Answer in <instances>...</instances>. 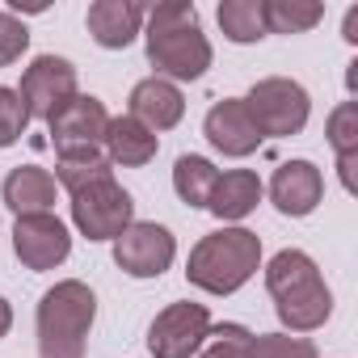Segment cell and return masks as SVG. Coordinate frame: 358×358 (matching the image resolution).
<instances>
[{
    "instance_id": "44dd1931",
    "label": "cell",
    "mask_w": 358,
    "mask_h": 358,
    "mask_svg": "<svg viewBox=\"0 0 358 358\" xmlns=\"http://www.w3.org/2000/svg\"><path fill=\"white\" fill-rule=\"evenodd\" d=\"M262 5H266V0H220L215 22H220L224 38L236 43V47H253V43H262V38H266Z\"/></svg>"
},
{
    "instance_id": "83f0119b",
    "label": "cell",
    "mask_w": 358,
    "mask_h": 358,
    "mask_svg": "<svg viewBox=\"0 0 358 358\" xmlns=\"http://www.w3.org/2000/svg\"><path fill=\"white\" fill-rule=\"evenodd\" d=\"M341 38H345L350 47L358 43V9H350V13H345V22H341Z\"/></svg>"
},
{
    "instance_id": "e0dca14e",
    "label": "cell",
    "mask_w": 358,
    "mask_h": 358,
    "mask_svg": "<svg viewBox=\"0 0 358 358\" xmlns=\"http://www.w3.org/2000/svg\"><path fill=\"white\" fill-rule=\"evenodd\" d=\"M262 194H266V186H262V177H257L253 169H228V173H220V182H215V190H211L207 211H211L215 220H224V224L236 228L245 215L257 211Z\"/></svg>"
},
{
    "instance_id": "5b68a950",
    "label": "cell",
    "mask_w": 358,
    "mask_h": 358,
    "mask_svg": "<svg viewBox=\"0 0 358 358\" xmlns=\"http://www.w3.org/2000/svg\"><path fill=\"white\" fill-rule=\"evenodd\" d=\"M245 110L257 122L262 139H291L312 118V97L291 76H266L245 93Z\"/></svg>"
},
{
    "instance_id": "277c9868",
    "label": "cell",
    "mask_w": 358,
    "mask_h": 358,
    "mask_svg": "<svg viewBox=\"0 0 358 358\" xmlns=\"http://www.w3.org/2000/svg\"><path fill=\"white\" fill-rule=\"evenodd\" d=\"M257 270H262V236L232 224L207 232L186 262V278L207 295H236Z\"/></svg>"
},
{
    "instance_id": "4fadbf2b",
    "label": "cell",
    "mask_w": 358,
    "mask_h": 358,
    "mask_svg": "<svg viewBox=\"0 0 358 358\" xmlns=\"http://www.w3.org/2000/svg\"><path fill=\"white\" fill-rule=\"evenodd\" d=\"M270 203L287 220H303L324 203V173L312 160H282L270 177Z\"/></svg>"
},
{
    "instance_id": "7c38bea8",
    "label": "cell",
    "mask_w": 358,
    "mask_h": 358,
    "mask_svg": "<svg viewBox=\"0 0 358 358\" xmlns=\"http://www.w3.org/2000/svg\"><path fill=\"white\" fill-rule=\"evenodd\" d=\"M203 135H207V143L220 152V156H232V160H245V156H253L266 139H262V131H257V122L249 118V110H245V97H224V101H215L211 110H207V118H203Z\"/></svg>"
},
{
    "instance_id": "603a6c76",
    "label": "cell",
    "mask_w": 358,
    "mask_h": 358,
    "mask_svg": "<svg viewBox=\"0 0 358 358\" xmlns=\"http://www.w3.org/2000/svg\"><path fill=\"white\" fill-rule=\"evenodd\" d=\"M55 186H64L68 194L93 186V182H106V177H114V164L106 160V152H68L55 160Z\"/></svg>"
},
{
    "instance_id": "6da1fadb",
    "label": "cell",
    "mask_w": 358,
    "mask_h": 358,
    "mask_svg": "<svg viewBox=\"0 0 358 358\" xmlns=\"http://www.w3.org/2000/svg\"><path fill=\"white\" fill-rule=\"evenodd\" d=\"M143 51H148V64L156 68V76H164L173 85L207 76V68L215 59L211 38L203 34L194 0H160L156 9H148Z\"/></svg>"
},
{
    "instance_id": "4316f807",
    "label": "cell",
    "mask_w": 358,
    "mask_h": 358,
    "mask_svg": "<svg viewBox=\"0 0 358 358\" xmlns=\"http://www.w3.org/2000/svg\"><path fill=\"white\" fill-rule=\"evenodd\" d=\"M26 51H30V30H26V22H22L17 13H5V9H0V68L17 64Z\"/></svg>"
},
{
    "instance_id": "ba28073f",
    "label": "cell",
    "mask_w": 358,
    "mask_h": 358,
    "mask_svg": "<svg viewBox=\"0 0 358 358\" xmlns=\"http://www.w3.org/2000/svg\"><path fill=\"white\" fill-rule=\"evenodd\" d=\"M76 93H80L76 89V68L64 55H38L22 72V85H17V97H22L26 114L43 118V122H51Z\"/></svg>"
},
{
    "instance_id": "d4e9b609",
    "label": "cell",
    "mask_w": 358,
    "mask_h": 358,
    "mask_svg": "<svg viewBox=\"0 0 358 358\" xmlns=\"http://www.w3.org/2000/svg\"><path fill=\"white\" fill-rule=\"evenodd\" d=\"M253 358H320L308 337L291 333H253Z\"/></svg>"
},
{
    "instance_id": "7402d4cb",
    "label": "cell",
    "mask_w": 358,
    "mask_h": 358,
    "mask_svg": "<svg viewBox=\"0 0 358 358\" xmlns=\"http://www.w3.org/2000/svg\"><path fill=\"white\" fill-rule=\"evenodd\" d=\"M262 17L266 34H308L324 22V5H316V0H266Z\"/></svg>"
},
{
    "instance_id": "d6986e66",
    "label": "cell",
    "mask_w": 358,
    "mask_h": 358,
    "mask_svg": "<svg viewBox=\"0 0 358 358\" xmlns=\"http://www.w3.org/2000/svg\"><path fill=\"white\" fill-rule=\"evenodd\" d=\"M329 148L337 156V177H341V190L345 194H358V101H341L333 114H329Z\"/></svg>"
},
{
    "instance_id": "9a60e30c",
    "label": "cell",
    "mask_w": 358,
    "mask_h": 358,
    "mask_svg": "<svg viewBox=\"0 0 358 358\" xmlns=\"http://www.w3.org/2000/svg\"><path fill=\"white\" fill-rule=\"evenodd\" d=\"M131 118L143 122L152 135L160 131H173L177 122L186 118V97L173 80L164 76H143L135 89H131Z\"/></svg>"
},
{
    "instance_id": "ac0fdd59",
    "label": "cell",
    "mask_w": 358,
    "mask_h": 358,
    "mask_svg": "<svg viewBox=\"0 0 358 358\" xmlns=\"http://www.w3.org/2000/svg\"><path fill=\"white\" fill-rule=\"evenodd\" d=\"M156 148H160V135H152L143 122H135L131 114H118L110 118L106 127V160L110 164H122V169H143L148 160H156Z\"/></svg>"
},
{
    "instance_id": "9c48e42d",
    "label": "cell",
    "mask_w": 358,
    "mask_h": 358,
    "mask_svg": "<svg viewBox=\"0 0 358 358\" xmlns=\"http://www.w3.org/2000/svg\"><path fill=\"white\" fill-rule=\"evenodd\" d=\"M173 257H177V241L156 220H135L114 241V266L127 278H160L173 266Z\"/></svg>"
},
{
    "instance_id": "5bb4252c",
    "label": "cell",
    "mask_w": 358,
    "mask_h": 358,
    "mask_svg": "<svg viewBox=\"0 0 358 358\" xmlns=\"http://www.w3.org/2000/svg\"><path fill=\"white\" fill-rule=\"evenodd\" d=\"M143 17H148V9L139 0H93L85 13V26H89L97 47L122 51L143 34Z\"/></svg>"
},
{
    "instance_id": "3957f363",
    "label": "cell",
    "mask_w": 358,
    "mask_h": 358,
    "mask_svg": "<svg viewBox=\"0 0 358 358\" xmlns=\"http://www.w3.org/2000/svg\"><path fill=\"white\" fill-rule=\"evenodd\" d=\"M97 320V295L80 278H64L43 291L34 329H38V358H85L89 333Z\"/></svg>"
},
{
    "instance_id": "8fae6325",
    "label": "cell",
    "mask_w": 358,
    "mask_h": 358,
    "mask_svg": "<svg viewBox=\"0 0 358 358\" xmlns=\"http://www.w3.org/2000/svg\"><path fill=\"white\" fill-rule=\"evenodd\" d=\"M106 127H110V110H106L101 97H93V93H76V97L47 122L51 143H55L59 156H68V152H101Z\"/></svg>"
},
{
    "instance_id": "cb8c5ba5",
    "label": "cell",
    "mask_w": 358,
    "mask_h": 358,
    "mask_svg": "<svg viewBox=\"0 0 358 358\" xmlns=\"http://www.w3.org/2000/svg\"><path fill=\"white\" fill-rule=\"evenodd\" d=\"M203 358H253V333L241 324V320H224V324H211L203 350Z\"/></svg>"
},
{
    "instance_id": "30bf717a",
    "label": "cell",
    "mask_w": 358,
    "mask_h": 358,
    "mask_svg": "<svg viewBox=\"0 0 358 358\" xmlns=\"http://www.w3.org/2000/svg\"><path fill=\"white\" fill-rule=\"evenodd\" d=\"M13 253H17V262L26 266V270H34V274H47V270H55V266H64L68 262V253H72V232H68V224L59 220V215H17V224H13Z\"/></svg>"
},
{
    "instance_id": "7a4b0ae2",
    "label": "cell",
    "mask_w": 358,
    "mask_h": 358,
    "mask_svg": "<svg viewBox=\"0 0 358 358\" xmlns=\"http://www.w3.org/2000/svg\"><path fill=\"white\" fill-rule=\"evenodd\" d=\"M266 291L274 299L282 333H312L333 316V291L303 249H278L266 262Z\"/></svg>"
},
{
    "instance_id": "ffe728a7",
    "label": "cell",
    "mask_w": 358,
    "mask_h": 358,
    "mask_svg": "<svg viewBox=\"0 0 358 358\" xmlns=\"http://www.w3.org/2000/svg\"><path fill=\"white\" fill-rule=\"evenodd\" d=\"M215 182H220V169H215L207 156L182 152V156L173 160V190H177V199H182L186 207H194V211H207Z\"/></svg>"
},
{
    "instance_id": "8992f818",
    "label": "cell",
    "mask_w": 358,
    "mask_h": 358,
    "mask_svg": "<svg viewBox=\"0 0 358 358\" xmlns=\"http://www.w3.org/2000/svg\"><path fill=\"white\" fill-rule=\"evenodd\" d=\"M72 224L89 241H118L135 224V199L114 182V177L93 182V186L72 194Z\"/></svg>"
},
{
    "instance_id": "2e32d148",
    "label": "cell",
    "mask_w": 358,
    "mask_h": 358,
    "mask_svg": "<svg viewBox=\"0 0 358 358\" xmlns=\"http://www.w3.org/2000/svg\"><path fill=\"white\" fill-rule=\"evenodd\" d=\"M55 194H59L55 177H51L47 169H38V164H17V169H9L5 186H0V199H5V207H9L13 215H47V211L55 207Z\"/></svg>"
},
{
    "instance_id": "f1b7e54d",
    "label": "cell",
    "mask_w": 358,
    "mask_h": 358,
    "mask_svg": "<svg viewBox=\"0 0 358 358\" xmlns=\"http://www.w3.org/2000/svg\"><path fill=\"white\" fill-rule=\"evenodd\" d=\"M9 329H13V303H9L5 295H0V341L9 337Z\"/></svg>"
},
{
    "instance_id": "f546056e",
    "label": "cell",
    "mask_w": 358,
    "mask_h": 358,
    "mask_svg": "<svg viewBox=\"0 0 358 358\" xmlns=\"http://www.w3.org/2000/svg\"><path fill=\"white\" fill-rule=\"evenodd\" d=\"M345 68H350V72H345V89L354 93V89H358V59H350Z\"/></svg>"
},
{
    "instance_id": "52a82bcc",
    "label": "cell",
    "mask_w": 358,
    "mask_h": 358,
    "mask_svg": "<svg viewBox=\"0 0 358 358\" xmlns=\"http://www.w3.org/2000/svg\"><path fill=\"white\" fill-rule=\"evenodd\" d=\"M211 312L207 303L194 299H177L164 312H156V320L148 324V354L152 358H194L211 333Z\"/></svg>"
},
{
    "instance_id": "484cf974",
    "label": "cell",
    "mask_w": 358,
    "mask_h": 358,
    "mask_svg": "<svg viewBox=\"0 0 358 358\" xmlns=\"http://www.w3.org/2000/svg\"><path fill=\"white\" fill-rule=\"evenodd\" d=\"M26 127H30V114L17 97V89L0 85V148H13L26 135Z\"/></svg>"
}]
</instances>
